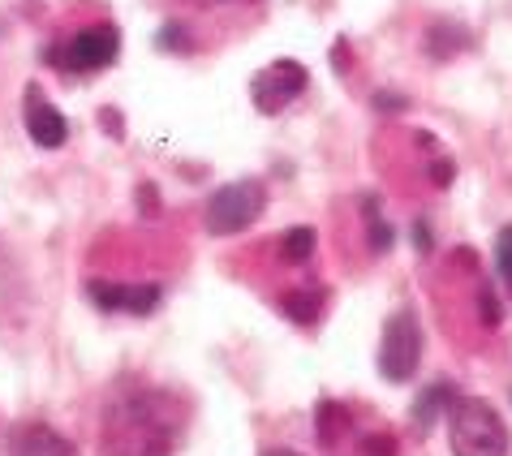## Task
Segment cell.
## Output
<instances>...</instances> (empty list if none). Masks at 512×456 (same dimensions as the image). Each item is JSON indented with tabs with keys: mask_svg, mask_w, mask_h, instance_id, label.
Returning <instances> with one entry per match:
<instances>
[{
	"mask_svg": "<svg viewBox=\"0 0 512 456\" xmlns=\"http://www.w3.org/2000/svg\"><path fill=\"white\" fill-rule=\"evenodd\" d=\"M332 65L336 69H349V44H336L332 48Z\"/></svg>",
	"mask_w": 512,
	"mask_h": 456,
	"instance_id": "cell-26",
	"label": "cell"
},
{
	"mask_svg": "<svg viewBox=\"0 0 512 456\" xmlns=\"http://www.w3.org/2000/svg\"><path fill=\"white\" fill-rule=\"evenodd\" d=\"M263 456H302V452H293V448H267Z\"/></svg>",
	"mask_w": 512,
	"mask_h": 456,
	"instance_id": "cell-27",
	"label": "cell"
},
{
	"mask_svg": "<svg viewBox=\"0 0 512 456\" xmlns=\"http://www.w3.org/2000/svg\"><path fill=\"white\" fill-rule=\"evenodd\" d=\"M315 246H319V237H315V228L310 224H297V228H289V233H284V259L289 263H306L310 254H315Z\"/></svg>",
	"mask_w": 512,
	"mask_h": 456,
	"instance_id": "cell-14",
	"label": "cell"
},
{
	"mask_svg": "<svg viewBox=\"0 0 512 456\" xmlns=\"http://www.w3.org/2000/svg\"><path fill=\"white\" fill-rule=\"evenodd\" d=\"M121 52V35L117 26H91V31L74 35L65 48H52L48 61L61 69H74V74H95V69H108Z\"/></svg>",
	"mask_w": 512,
	"mask_h": 456,
	"instance_id": "cell-6",
	"label": "cell"
},
{
	"mask_svg": "<svg viewBox=\"0 0 512 456\" xmlns=\"http://www.w3.org/2000/svg\"><path fill=\"white\" fill-rule=\"evenodd\" d=\"M280 306H284V315H289L293 323H302V327H310L319 319V310H323V293H284L280 297Z\"/></svg>",
	"mask_w": 512,
	"mask_h": 456,
	"instance_id": "cell-12",
	"label": "cell"
},
{
	"mask_svg": "<svg viewBox=\"0 0 512 456\" xmlns=\"http://www.w3.org/2000/svg\"><path fill=\"white\" fill-rule=\"evenodd\" d=\"M160 401V396H155ZM147 396L121 401L108 418V448L112 456H168L173 452V426L160 418V405Z\"/></svg>",
	"mask_w": 512,
	"mask_h": 456,
	"instance_id": "cell-1",
	"label": "cell"
},
{
	"mask_svg": "<svg viewBox=\"0 0 512 456\" xmlns=\"http://www.w3.org/2000/svg\"><path fill=\"white\" fill-rule=\"evenodd\" d=\"M448 439H452V456H508V426L478 396L452 401Z\"/></svg>",
	"mask_w": 512,
	"mask_h": 456,
	"instance_id": "cell-2",
	"label": "cell"
},
{
	"mask_svg": "<svg viewBox=\"0 0 512 456\" xmlns=\"http://www.w3.org/2000/svg\"><path fill=\"white\" fill-rule=\"evenodd\" d=\"M315 422H319V444L332 448L336 439L349 431V409H345V405H336V401H323L319 413H315Z\"/></svg>",
	"mask_w": 512,
	"mask_h": 456,
	"instance_id": "cell-11",
	"label": "cell"
},
{
	"mask_svg": "<svg viewBox=\"0 0 512 456\" xmlns=\"http://www.w3.org/2000/svg\"><path fill=\"white\" fill-rule=\"evenodd\" d=\"M448 401H452V383H431V388L418 396V405H414V413H409V418H414L418 431H431L435 418L448 409Z\"/></svg>",
	"mask_w": 512,
	"mask_h": 456,
	"instance_id": "cell-9",
	"label": "cell"
},
{
	"mask_svg": "<svg viewBox=\"0 0 512 456\" xmlns=\"http://www.w3.org/2000/svg\"><path fill=\"white\" fill-rule=\"evenodd\" d=\"M160 297H164L160 284H125L121 310H130V315H151V310L160 306Z\"/></svg>",
	"mask_w": 512,
	"mask_h": 456,
	"instance_id": "cell-13",
	"label": "cell"
},
{
	"mask_svg": "<svg viewBox=\"0 0 512 456\" xmlns=\"http://www.w3.org/2000/svg\"><path fill=\"white\" fill-rule=\"evenodd\" d=\"M478 315H482V323H487V327H500V319H504V310H500V302H495L491 284H482V289H478Z\"/></svg>",
	"mask_w": 512,
	"mask_h": 456,
	"instance_id": "cell-18",
	"label": "cell"
},
{
	"mask_svg": "<svg viewBox=\"0 0 512 456\" xmlns=\"http://www.w3.org/2000/svg\"><path fill=\"white\" fill-rule=\"evenodd\" d=\"M366 216H371V250H392V228L375 220V198H366Z\"/></svg>",
	"mask_w": 512,
	"mask_h": 456,
	"instance_id": "cell-19",
	"label": "cell"
},
{
	"mask_svg": "<svg viewBox=\"0 0 512 456\" xmlns=\"http://www.w3.org/2000/svg\"><path fill=\"white\" fill-rule=\"evenodd\" d=\"M22 117H26V134H31L35 147H44V151L65 147V138H69V121L61 117V108L48 104V99L39 95V87H26Z\"/></svg>",
	"mask_w": 512,
	"mask_h": 456,
	"instance_id": "cell-7",
	"label": "cell"
},
{
	"mask_svg": "<svg viewBox=\"0 0 512 456\" xmlns=\"http://www.w3.org/2000/svg\"><path fill=\"white\" fill-rule=\"evenodd\" d=\"M138 194H142V211H147V216H151V211L160 207V203H155V185H142Z\"/></svg>",
	"mask_w": 512,
	"mask_h": 456,
	"instance_id": "cell-25",
	"label": "cell"
},
{
	"mask_svg": "<svg viewBox=\"0 0 512 456\" xmlns=\"http://www.w3.org/2000/svg\"><path fill=\"white\" fill-rule=\"evenodd\" d=\"M396 452V439L392 435H371V439H366V456H392Z\"/></svg>",
	"mask_w": 512,
	"mask_h": 456,
	"instance_id": "cell-20",
	"label": "cell"
},
{
	"mask_svg": "<svg viewBox=\"0 0 512 456\" xmlns=\"http://www.w3.org/2000/svg\"><path fill=\"white\" fill-rule=\"evenodd\" d=\"M495 267H500V276H504V284L512 289V224L504 228L500 237H495Z\"/></svg>",
	"mask_w": 512,
	"mask_h": 456,
	"instance_id": "cell-16",
	"label": "cell"
},
{
	"mask_svg": "<svg viewBox=\"0 0 512 456\" xmlns=\"http://www.w3.org/2000/svg\"><path fill=\"white\" fill-rule=\"evenodd\" d=\"M422 362V323L414 310H396L383 323V340H379V370L392 383H409Z\"/></svg>",
	"mask_w": 512,
	"mask_h": 456,
	"instance_id": "cell-4",
	"label": "cell"
},
{
	"mask_svg": "<svg viewBox=\"0 0 512 456\" xmlns=\"http://www.w3.org/2000/svg\"><path fill=\"white\" fill-rule=\"evenodd\" d=\"M452 177H457V164H452V160H435L431 164V181L435 185H452Z\"/></svg>",
	"mask_w": 512,
	"mask_h": 456,
	"instance_id": "cell-21",
	"label": "cell"
},
{
	"mask_svg": "<svg viewBox=\"0 0 512 456\" xmlns=\"http://www.w3.org/2000/svg\"><path fill=\"white\" fill-rule=\"evenodd\" d=\"M155 44H160L164 52L168 48H173V52H190V35H186V26H181V22H164L160 35H155Z\"/></svg>",
	"mask_w": 512,
	"mask_h": 456,
	"instance_id": "cell-15",
	"label": "cell"
},
{
	"mask_svg": "<svg viewBox=\"0 0 512 456\" xmlns=\"http://www.w3.org/2000/svg\"><path fill=\"white\" fill-rule=\"evenodd\" d=\"M267 207V194H263V181H229L220 185L216 194H211L207 203V233L216 237H229V233H241V228H250L254 220L263 216Z\"/></svg>",
	"mask_w": 512,
	"mask_h": 456,
	"instance_id": "cell-3",
	"label": "cell"
},
{
	"mask_svg": "<svg viewBox=\"0 0 512 456\" xmlns=\"http://www.w3.org/2000/svg\"><path fill=\"white\" fill-rule=\"evenodd\" d=\"M5 456H78V448L69 444L61 431H52L44 422H26L9 435Z\"/></svg>",
	"mask_w": 512,
	"mask_h": 456,
	"instance_id": "cell-8",
	"label": "cell"
},
{
	"mask_svg": "<svg viewBox=\"0 0 512 456\" xmlns=\"http://www.w3.org/2000/svg\"><path fill=\"white\" fill-rule=\"evenodd\" d=\"M461 48H469V31H461L457 22H435L431 35H426V52H431L435 61H448V56Z\"/></svg>",
	"mask_w": 512,
	"mask_h": 456,
	"instance_id": "cell-10",
	"label": "cell"
},
{
	"mask_svg": "<svg viewBox=\"0 0 512 456\" xmlns=\"http://www.w3.org/2000/svg\"><path fill=\"white\" fill-rule=\"evenodd\" d=\"M414 241H418V250L426 254V250H431V228H426V224H414Z\"/></svg>",
	"mask_w": 512,
	"mask_h": 456,
	"instance_id": "cell-24",
	"label": "cell"
},
{
	"mask_svg": "<svg viewBox=\"0 0 512 456\" xmlns=\"http://www.w3.org/2000/svg\"><path fill=\"white\" fill-rule=\"evenodd\" d=\"M99 125H108V134H112V138H121V134H125V130H121V117H117L112 108L99 112Z\"/></svg>",
	"mask_w": 512,
	"mask_h": 456,
	"instance_id": "cell-22",
	"label": "cell"
},
{
	"mask_svg": "<svg viewBox=\"0 0 512 456\" xmlns=\"http://www.w3.org/2000/svg\"><path fill=\"white\" fill-rule=\"evenodd\" d=\"M306 87H310V69L302 61H272L250 78V99L263 117H276L293 99H302Z\"/></svg>",
	"mask_w": 512,
	"mask_h": 456,
	"instance_id": "cell-5",
	"label": "cell"
},
{
	"mask_svg": "<svg viewBox=\"0 0 512 456\" xmlns=\"http://www.w3.org/2000/svg\"><path fill=\"white\" fill-rule=\"evenodd\" d=\"M409 104L405 95H375V108H388V112H401Z\"/></svg>",
	"mask_w": 512,
	"mask_h": 456,
	"instance_id": "cell-23",
	"label": "cell"
},
{
	"mask_svg": "<svg viewBox=\"0 0 512 456\" xmlns=\"http://www.w3.org/2000/svg\"><path fill=\"white\" fill-rule=\"evenodd\" d=\"M121 293L125 284H91V302L99 310H121Z\"/></svg>",
	"mask_w": 512,
	"mask_h": 456,
	"instance_id": "cell-17",
	"label": "cell"
}]
</instances>
